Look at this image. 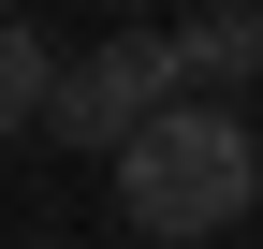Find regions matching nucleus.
Returning <instances> with one entry per match:
<instances>
[{
	"label": "nucleus",
	"instance_id": "f257e3e1",
	"mask_svg": "<svg viewBox=\"0 0 263 249\" xmlns=\"http://www.w3.org/2000/svg\"><path fill=\"white\" fill-rule=\"evenodd\" d=\"M263 205V132L249 103H161L146 132L117 147V220L146 249H190V235H234Z\"/></svg>",
	"mask_w": 263,
	"mask_h": 249
},
{
	"label": "nucleus",
	"instance_id": "f03ea898",
	"mask_svg": "<svg viewBox=\"0 0 263 249\" xmlns=\"http://www.w3.org/2000/svg\"><path fill=\"white\" fill-rule=\"evenodd\" d=\"M161 103H190V88H176V44H161V29H103L88 59H59V103H44V132L73 147V162H88V147L117 162V147L146 132Z\"/></svg>",
	"mask_w": 263,
	"mask_h": 249
},
{
	"label": "nucleus",
	"instance_id": "7ed1b4c3",
	"mask_svg": "<svg viewBox=\"0 0 263 249\" xmlns=\"http://www.w3.org/2000/svg\"><path fill=\"white\" fill-rule=\"evenodd\" d=\"M161 44H176L190 103H234V88H263V0H205V15H176Z\"/></svg>",
	"mask_w": 263,
	"mask_h": 249
},
{
	"label": "nucleus",
	"instance_id": "20e7f679",
	"mask_svg": "<svg viewBox=\"0 0 263 249\" xmlns=\"http://www.w3.org/2000/svg\"><path fill=\"white\" fill-rule=\"evenodd\" d=\"M44 103H59V44H44L29 15H0V147L44 132Z\"/></svg>",
	"mask_w": 263,
	"mask_h": 249
},
{
	"label": "nucleus",
	"instance_id": "39448f33",
	"mask_svg": "<svg viewBox=\"0 0 263 249\" xmlns=\"http://www.w3.org/2000/svg\"><path fill=\"white\" fill-rule=\"evenodd\" d=\"M0 15H29V0H0Z\"/></svg>",
	"mask_w": 263,
	"mask_h": 249
},
{
	"label": "nucleus",
	"instance_id": "423d86ee",
	"mask_svg": "<svg viewBox=\"0 0 263 249\" xmlns=\"http://www.w3.org/2000/svg\"><path fill=\"white\" fill-rule=\"evenodd\" d=\"M132 15H146V0H132Z\"/></svg>",
	"mask_w": 263,
	"mask_h": 249
}]
</instances>
